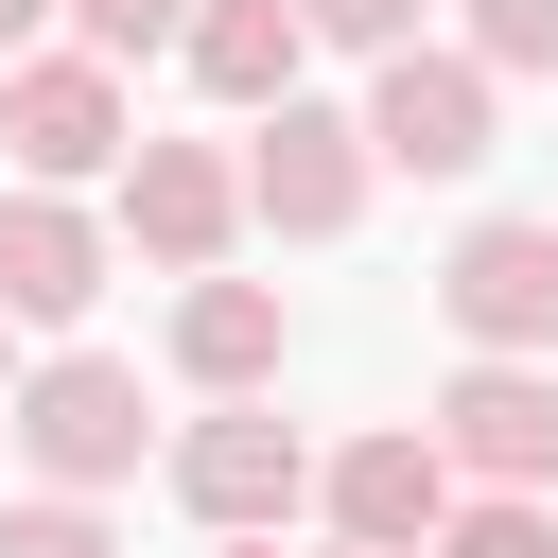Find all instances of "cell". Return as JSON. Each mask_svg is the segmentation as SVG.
Returning <instances> with one entry per match:
<instances>
[{"instance_id": "obj_21", "label": "cell", "mask_w": 558, "mask_h": 558, "mask_svg": "<svg viewBox=\"0 0 558 558\" xmlns=\"http://www.w3.org/2000/svg\"><path fill=\"white\" fill-rule=\"evenodd\" d=\"M331 558H366V541H331Z\"/></svg>"}, {"instance_id": "obj_20", "label": "cell", "mask_w": 558, "mask_h": 558, "mask_svg": "<svg viewBox=\"0 0 558 558\" xmlns=\"http://www.w3.org/2000/svg\"><path fill=\"white\" fill-rule=\"evenodd\" d=\"M227 558H279V541H227Z\"/></svg>"}, {"instance_id": "obj_3", "label": "cell", "mask_w": 558, "mask_h": 558, "mask_svg": "<svg viewBox=\"0 0 558 558\" xmlns=\"http://www.w3.org/2000/svg\"><path fill=\"white\" fill-rule=\"evenodd\" d=\"M0 140H17V192H87V174L140 157L105 52H17V70H0Z\"/></svg>"}, {"instance_id": "obj_10", "label": "cell", "mask_w": 558, "mask_h": 558, "mask_svg": "<svg viewBox=\"0 0 558 558\" xmlns=\"http://www.w3.org/2000/svg\"><path fill=\"white\" fill-rule=\"evenodd\" d=\"M105 227L70 209V192H0V314H35V331H70L87 296H105Z\"/></svg>"}, {"instance_id": "obj_8", "label": "cell", "mask_w": 558, "mask_h": 558, "mask_svg": "<svg viewBox=\"0 0 558 558\" xmlns=\"http://www.w3.org/2000/svg\"><path fill=\"white\" fill-rule=\"evenodd\" d=\"M436 314L471 331V366H558V227H471L436 262Z\"/></svg>"}, {"instance_id": "obj_5", "label": "cell", "mask_w": 558, "mask_h": 558, "mask_svg": "<svg viewBox=\"0 0 558 558\" xmlns=\"http://www.w3.org/2000/svg\"><path fill=\"white\" fill-rule=\"evenodd\" d=\"M418 436L453 453V488H523V506H558V366H453Z\"/></svg>"}, {"instance_id": "obj_9", "label": "cell", "mask_w": 558, "mask_h": 558, "mask_svg": "<svg viewBox=\"0 0 558 558\" xmlns=\"http://www.w3.org/2000/svg\"><path fill=\"white\" fill-rule=\"evenodd\" d=\"M366 157L384 174H471L488 157V70L471 52H384L366 70Z\"/></svg>"}, {"instance_id": "obj_2", "label": "cell", "mask_w": 558, "mask_h": 558, "mask_svg": "<svg viewBox=\"0 0 558 558\" xmlns=\"http://www.w3.org/2000/svg\"><path fill=\"white\" fill-rule=\"evenodd\" d=\"M314 471H331V453H314L296 418H262V401H209V418L174 436V506H192L209 541H279V523L314 506Z\"/></svg>"}, {"instance_id": "obj_15", "label": "cell", "mask_w": 558, "mask_h": 558, "mask_svg": "<svg viewBox=\"0 0 558 558\" xmlns=\"http://www.w3.org/2000/svg\"><path fill=\"white\" fill-rule=\"evenodd\" d=\"M0 558H122V541H105V506L35 488V506H0Z\"/></svg>"}, {"instance_id": "obj_13", "label": "cell", "mask_w": 558, "mask_h": 558, "mask_svg": "<svg viewBox=\"0 0 558 558\" xmlns=\"http://www.w3.org/2000/svg\"><path fill=\"white\" fill-rule=\"evenodd\" d=\"M436 558H558V506H523V488H471V506L436 523Z\"/></svg>"}, {"instance_id": "obj_4", "label": "cell", "mask_w": 558, "mask_h": 558, "mask_svg": "<svg viewBox=\"0 0 558 558\" xmlns=\"http://www.w3.org/2000/svg\"><path fill=\"white\" fill-rule=\"evenodd\" d=\"M366 105H262V140H244V227H279V244H331L349 209H366Z\"/></svg>"}, {"instance_id": "obj_12", "label": "cell", "mask_w": 558, "mask_h": 558, "mask_svg": "<svg viewBox=\"0 0 558 558\" xmlns=\"http://www.w3.org/2000/svg\"><path fill=\"white\" fill-rule=\"evenodd\" d=\"M174 52H192V87H209V105H244V122H262V105H296V52H314V35H296V0H192V35H174Z\"/></svg>"}, {"instance_id": "obj_16", "label": "cell", "mask_w": 558, "mask_h": 558, "mask_svg": "<svg viewBox=\"0 0 558 558\" xmlns=\"http://www.w3.org/2000/svg\"><path fill=\"white\" fill-rule=\"evenodd\" d=\"M471 70H558V0H471Z\"/></svg>"}, {"instance_id": "obj_1", "label": "cell", "mask_w": 558, "mask_h": 558, "mask_svg": "<svg viewBox=\"0 0 558 558\" xmlns=\"http://www.w3.org/2000/svg\"><path fill=\"white\" fill-rule=\"evenodd\" d=\"M0 436H17V471H35V488L105 506V488L140 471V436H157V418H140V366H105V349H52V366H17V418H0Z\"/></svg>"}, {"instance_id": "obj_18", "label": "cell", "mask_w": 558, "mask_h": 558, "mask_svg": "<svg viewBox=\"0 0 558 558\" xmlns=\"http://www.w3.org/2000/svg\"><path fill=\"white\" fill-rule=\"evenodd\" d=\"M35 17H70V0H0V52H17V35H35Z\"/></svg>"}, {"instance_id": "obj_14", "label": "cell", "mask_w": 558, "mask_h": 558, "mask_svg": "<svg viewBox=\"0 0 558 558\" xmlns=\"http://www.w3.org/2000/svg\"><path fill=\"white\" fill-rule=\"evenodd\" d=\"M174 35H192V0H70V52H105V70H140Z\"/></svg>"}, {"instance_id": "obj_11", "label": "cell", "mask_w": 558, "mask_h": 558, "mask_svg": "<svg viewBox=\"0 0 558 558\" xmlns=\"http://www.w3.org/2000/svg\"><path fill=\"white\" fill-rule=\"evenodd\" d=\"M279 349H296V314H279V279H192V296H174V366H192L209 401H244V384H279Z\"/></svg>"}, {"instance_id": "obj_17", "label": "cell", "mask_w": 558, "mask_h": 558, "mask_svg": "<svg viewBox=\"0 0 558 558\" xmlns=\"http://www.w3.org/2000/svg\"><path fill=\"white\" fill-rule=\"evenodd\" d=\"M296 35H331V52H418V0H296Z\"/></svg>"}, {"instance_id": "obj_19", "label": "cell", "mask_w": 558, "mask_h": 558, "mask_svg": "<svg viewBox=\"0 0 558 558\" xmlns=\"http://www.w3.org/2000/svg\"><path fill=\"white\" fill-rule=\"evenodd\" d=\"M0 418H17V349H0Z\"/></svg>"}, {"instance_id": "obj_6", "label": "cell", "mask_w": 558, "mask_h": 558, "mask_svg": "<svg viewBox=\"0 0 558 558\" xmlns=\"http://www.w3.org/2000/svg\"><path fill=\"white\" fill-rule=\"evenodd\" d=\"M122 244H140L157 279H227V244H244V157L140 140V157H122Z\"/></svg>"}, {"instance_id": "obj_7", "label": "cell", "mask_w": 558, "mask_h": 558, "mask_svg": "<svg viewBox=\"0 0 558 558\" xmlns=\"http://www.w3.org/2000/svg\"><path fill=\"white\" fill-rule=\"evenodd\" d=\"M314 506H331V541H366V558H436V523H453L471 488H453V453H436L418 418H384V436H349V453L314 471Z\"/></svg>"}]
</instances>
